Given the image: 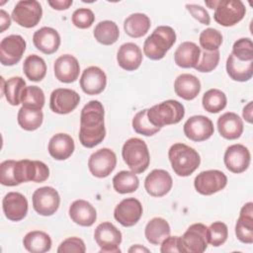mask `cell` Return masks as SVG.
<instances>
[{
  "instance_id": "obj_1",
  "label": "cell",
  "mask_w": 253,
  "mask_h": 253,
  "mask_svg": "<svg viewBox=\"0 0 253 253\" xmlns=\"http://www.w3.org/2000/svg\"><path fill=\"white\" fill-rule=\"evenodd\" d=\"M104 117V107L97 100L88 102L81 110L78 136L84 147H95L104 140L106 136Z\"/></svg>"
},
{
  "instance_id": "obj_2",
  "label": "cell",
  "mask_w": 253,
  "mask_h": 253,
  "mask_svg": "<svg viewBox=\"0 0 253 253\" xmlns=\"http://www.w3.org/2000/svg\"><path fill=\"white\" fill-rule=\"evenodd\" d=\"M168 158L172 169L180 177H187L194 173L201 163L197 150L181 142L174 143L168 151Z\"/></svg>"
},
{
  "instance_id": "obj_3",
  "label": "cell",
  "mask_w": 253,
  "mask_h": 253,
  "mask_svg": "<svg viewBox=\"0 0 253 253\" xmlns=\"http://www.w3.org/2000/svg\"><path fill=\"white\" fill-rule=\"evenodd\" d=\"M176 42V33L169 26H158L143 43L144 54L152 60L162 59Z\"/></svg>"
},
{
  "instance_id": "obj_4",
  "label": "cell",
  "mask_w": 253,
  "mask_h": 253,
  "mask_svg": "<svg viewBox=\"0 0 253 253\" xmlns=\"http://www.w3.org/2000/svg\"><path fill=\"white\" fill-rule=\"evenodd\" d=\"M122 156L126 166L135 174L143 173L150 163L147 144L138 137H131L124 143Z\"/></svg>"
},
{
  "instance_id": "obj_5",
  "label": "cell",
  "mask_w": 253,
  "mask_h": 253,
  "mask_svg": "<svg viewBox=\"0 0 253 253\" xmlns=\"http://www.w3.org/2000/svg\"><path fill=\"white\" fill-rule=\"evenodd\" d=\"M184 116L185 108L182 103L176 100L163 101L147 110L149 122L160 128L165 126L178 124Z\"/></svg>"
},
{
  "instance_id": "obj_6",
  "label": "cell",
  "mask_w": 253,
  "mask_h": 253,
  "mask_svg": "<svg viewBox=\"0 0 253 253\" xmlns=\"http://www.w3.org/2000/svg\"><path fill=\"white\" fill-rule=\"evenodd\" d=\"M49 177V168L42 161L22 159L16 161L14 178L18 185L26 182L42 183Z\"/></svg>"
},
{
  "instance_id": "obj_7",
  "label": "cell",
  "mask_w": 253,
  "mask_h": 253,
  "mask_svg": "<svg viewBox=\"0 0 253 253\" xmlns=\"http://www.w3.org/2000/svg\"><path fill=\"white\" fill-rule=\"evenodd\" d=\"M246 8L240 0H219L214 8L213 19L223 27H232L245 16Z\"/></svg>"
},
{
  "instance_id": "obj_8",
  "label": "cell",
  "mask_w": 253,
  "mask_h": 253,
  "mask_svg": "<svg viewBox=\"0 0 253 253\" xmlns=\"http://www.w3.org/2000/svg\"><path fill=\"white\" fill-rule=\"evenodd\" d=\"M208 244V227L200 222L191 224L180 236V248L184 253H203Z\"/></svg>"
},
{
  "instance_id": "obj_9",
  "label": "cell",
  "mask_w": 253,
  "mask_h": 253,
  "mask_svg": "<svg viewBox=\"0 0 253 253\" xmlns=\"http://www.w3.org/2000/svg\"><path fill=\"white\" fill-rule=\"evenodd\" d=\"M42 16V9L40 2L36 0H22L15 5L11 18L21 27H36Z\"/></svg>"
},
{
  "instance_id": "obj_10",
  "label": "cell",
  "mask_w": 253,
  "mask_h": 253,
  "mask_svg": "<svg viewBox=\"0 0 253 253\" xmlns=\"http://www.w3.org/2000/svg\"><path fill=\"white\" fill-rule=\"evenodd\" d=\"M94 239L100 247V253H119L122 232L111 222L100 223L94 231Z\"/></svg>"
},
{
  "instance_id": "obj_11",
  "label": "cell",
  "mask_w": 253,
  "mask_h": 253,
  "mask_svg": "<svg viewBox=\"0 0 253 253\" xmlns=\"http://www.w3.org/2000/svg\"><path fill=\"white\" fill-rule=\"evenodd\" d=\"M226 184V175L222 171L216 169L202 171L194 180L196 191L204 196H211L223 190Z\"/></svg>"
},
{
  "instance_id": "obj_12",
  "label": "cell",
  "mask_w": 253,
  "mask_h": 253,
  "mask_svg": "<svg viewBox=\"0 0 253 253\" xmlns=\"http://www.w3.org/2000/svg\"><path fill=\"white\" fill-rule=\"evenodd\" d=\"M33 208L41 215L50 216L59 208L60 197L58 192L49 186L37 189L32 197Z\"/></svg>"
},
{
  "instance_id": "obj_13",
  "label": "cell",
  "mask_w": 253,
  "mask_h": 253,
  "mask_svg": "<svg viewBox=\"0 0 253 253\" xmlns=\"http://www.w3.org/2000/svg\"><path fill=\"white\" fill-rule=\"evenodd\" d=\"M117 156L110 148H101L93 152L88 159V168L97 178L108 177L116 168Z\"/></svg>"
},
{
  "instance_id": "obj_14",
  "label": "cell",
  "mask_w": 253,
  "mask_h": 253,
  "mask_svg": "<svg viewBox=\"0 0 253 253\" xmlns=\"http://www.w3.org/2000/svg\"><path fill=\"white\" fill-rule=\"evenodd\" d=\"M26 41L20 35H10L4 38L0 42V62L5 66L17 64L25 50Z\"/></svg>"
},
{
  "instance_id": "obj_15",
  "label": "cell",
  "mask_w": 253,
  "mask_h": 253,
  "mask_svg": "<svg viewBox=\"0 0 253 253\" xmlns=\"http://www.w3.org/2000/svg\"><path fill=\"white\" fill-rule=\"evenodd\" d=\"M142 212V205L137 199L126 198L116 206L114 217L123 226L130 227L139 221Z\"/></svg>"
},
{
  "instance_id": "obj_16",
  "label": "cell",
  "mask_w": 253,
  "mask_h": 253,
  "mask_svg": "<svg viewBox=\"0 0 253 253\" xmlns=\"http://www.w3.org/2000/svg\"><path fill=\"white\" fill-rule=\"evenodd\" d=\"M187 138L193 141H204L209 139L214 132V127L211 120L203 115L190 117L183 127Z\"/></svg>"
},
{
  "instance_id": "obj_17",
  "label": "cell",
  "mask_w": 253,
  "mask_h": 253,
  "mask_svg": "<svg viewBox=\"0 0 253 253\" xmlns=\"http://www.w3.org/2000/svg\"><path fill=\"white\" fill-rule=\"evenodd\" d=\"M80 102L79 94L68 88H57L53 90L49 98V107L53 113L67 115L74 111Z\"/></svg>"
},
{
  "instance_id": "obj_18",
  "label": "cell",
  "mask_w": 253,
  "mask_h": 253,
  "mask_svg": "<svg viewBox=\"0 0 253 253\" xmlns=\"http://www.w3.org/2000/svg\"><path fill=\"white\" fill-rule=\"evenodd\" d=\"M223 161L228 171L235 174L242 173L246 171L250 165V151L243 144H232L226 148L223 156Z\"/></svg>"
},
{
  "instance_id": "obj_19",
  "label": "cell",
  "mask_w": 253,
  "mask_h": 253,
  "mask_svg": "<svg viewBox=\"0 0 253 253\" xmlns=\"http://www.w3.org/2000/svg\"><path fill=\"white\" fill-rule=\"evenodd\" d=\"M173 185L171 175L163 169L152 170L144 180V189L148 195L161 198L167 195Z\"/></svg>"
},
{
  "instance_id": "obj_20",
  "label": "cell",
  "mask_w": 253,
  "mask_h": 253,
  "mask_svg": "<svg viewBox=\"0 0 253 253\" xmlns=\"http://www.w3.org/2000/svg\"><path fill=\"white\" fill-rule=\"evenodd\" d=\"M79 83L82 91L87 95H98L106 88L107 76L100 67L89 66L82 72Z\"/></svg>"
},
{
  "instance_id": "obj_21",
  "label": "cell",
  "mask_w": 253,
  "mask_h": 253,
  "mask_svg": "<svg viewBox=\"0 0 253 253\" xmlns=\"http://www.w3.org/2000/svg\"><path fill=\"white\" fill-rule=\"evenodd\" d=\"M28 201L18 192H10L2 200V209L5 216L12 221L24 219L28 213Z\"/></svg>"
},
{
  "instance_id": "obj_22",
  "label": "cell",
  "mask_w": 253,
  "mask_h": 253,
  "mask_svg": "<svg viewBox=\"0 0 253 253\" xmlns=\"http://www.w3.org/2000/svg\"><path fill=\"white\" fill-rule=\"evenodd\" d=\"M55 78L62 83H72L78 79L80 65L77 58L71 54H62L53 64Z\"/></svg>"
},
{
  "instance_id": "obj_23",
  "label": "cell",
  "mask_w": 253,
  "mask_h": 253,
  "mask_svg": "<svg viewBox=\"0 0 253 253\" xmlns=\"http://www.w3.org/2000/svg\"><path fill=\"white\" fill-rule=\"evenodd\" d=\"M33 42L38 50L48 55L58 49L60 45V36L55 29L42 27L34 33Z\"/></svg>"
},
{
  "instance_id": "obj_24",
  "label": "cell",
  "mask_w": 253,
  "mask_h": 253,
  "mask_svg": "<svg viewBox=\"0 0 253 253\" xmlns=\"http://www.w3.org/2000/svg\"><path fill=\"white\" fill-rule=\"evenodd\" d=\"M237 239L245 244L253 243V203H246L240 210L239 217L235 224Z\"/></svg>"
},
{
  "instance_id": "obj_25",
  "label": "cell",
  "mask_w": 253,
  "mask_h": 253,
  "mask_svg": "<svg viewBox=\"0 0 253 253\" xmlns=\"http://www.w3.org/2000/svg\"><path fill=\"white\" fill-rule=\"evenodd\" d=\"M68 213L71 220L80 226H91L97 219L96 209L85 200L74 201L69 207Z\"/></svg>"
},
{
  "instance_id": "obj_26",
  "label": "cell",
  "mask_w": 253,
  "mask_h": 253,
  "mask_svg": "<svg viewBox=\"0 0 253 253\" xmlns=\"http://www.w3.org/2000/svg\"><path fill=\"white\" fill-rule=\"evenodd\" d=\"M117 61L123 69L134 71L142 62V51L134 42H126L122 44L118 50Z\"/></svg>"
},
{
  "instance_id": "obj_27",
  "label": "cell",
  "mask_w": 253,
  "mask_h": 253,
  "mask_svg": "<svg viewBox=\"0 0 253 253\" xmlns=\"http://www.w3.org/2000/svg\"><path fill=\"white\" fill-rule=\"evenodd\" d=\"M217 129L222 137L237 139L243 132L242 119L233 112H226L217 119Z\"/></svg>"
},
{
  "instance_id": "obj_28",
  "label": "cell",
  "mask_w": 253,
  "mask_h": 253,
  "mask_svg": "<svg viewBox=\"0 0 253 253\" xmlns=\"http://www.w3.org/2000/svg\"><path fill=\"white\" fill-rule=\"evenodd\" d=\"M75 148L74 139L67 133H56L48 141L47 150L49 155L55 160H65L69 158Z\"/></svg>"
},
{
  "instance_id": "obj_29",
  "label": "cell",
  "mask_w": 253,
  "mask_h": 253,
  "mask_svg": "<svg viewBox=\"0 0 253 253\" xmlns=\"http://www.w3.org/2000/svg\"><path fill=\"white\" fill-rule=\"evenodd\" d=\"M201 47L193 42H184L174 52L176 65L182 68H195L201 56Z\"/></svg>"
},
{
  "instance_id": "obj_30",
  "label": "cell",
  "mask_w": 253,
  "mask_h": 253,
  "mask_svg": "<svg viewBox=\"0 0 253 253\" xmlns=\"http://www.w3.org/2000/svg\"><path fill=\"white\" fill-rule=\"evenodd\" d=\"M174 91L180 98L191 101L194 100L201 91V82L193 74H180L174 81Z\"/></svg>"
},
{
  "instance_id": "obj_31",
  "label": "cell",
  "mask_w": 253,
  "mask_h": 253,
  "mask_svg": "<svg viewBox=\"0 0 253 253\" xmlns=\"http://www.w3.org/2000/svg\"><path fill=\"white\" fill-rule=\"evenodd\" d=\"M226 72L234 81H248L253 76V61L239 60L230 53L226 60Z\"/></svg>"
},
{
  "instance_id": "obj_32",
  "label": "cell",
  "mask_w": 253,
  "mask_h": 253,
  "mask_svg": "<svg viewBox=\"0 0 253 253\" xmlns=\"http://www.w3.org/2000/svg\"><path fill=\"white\" fill-rule=\"evenodd\" d=\"M171 228L168 221L162 217L150 219L144 229L146 240L152 245H160L161 242L170 235Z\"/></svg>"
},
{
  "instance_id": "obj_33",
  "label": "cell",
  "mask_w": 253,
  "mask_h": 253,
  "mask_svg": "<svg viewBox=\"0 0 253 253\" xmlns=\"http://www.w3.org/2000/svg\"><path fill=\"white\" fill-rule=\"evenodd\" d=\"M151 22L147 15L142 13H134L126 18L124 29L127 36L131 38H141L147 34L150 29Z\"/></svg>"
},
{
  "instance_id": "obj_34",
  "label": "cell",
  "mask_w": 253,
  "mask_h": 253,
  "mask_svg": "<svg viewBox=\"0 0 253 253\" xmlns=\"http://www.w3.org/2000/svg\"><path fill=\"white\" fill-rule=\"evenodd\" d=\"M23 245L29 252L44 253L51 248V238L44 231L33 230L25 235Z\"/></svg>"
},
{
  "instance_id": "obj_35",
  "label": "cell",
  "mask_w": 253,
  "mask_h": 253,
  "mask_svg": "<svg viewBox=\"0 0 253 253\" xmlns=\"http://www.w3.org/2000/svg\"><path fill=\"white\" fill-rule=\"evenodd\" d=\"M95 40L104 45L114 44L120 37V30L118 25L110 20L98 23L93 31Z\"/></svg>"
},
{
  "instance_id": "obj_36",
  "label": "cell",
  "mask_w": 253,
  "mask_h": 253,
  "mask_svg": "<svg viewBox=\"0 0 253 253\" xmlns=\"http://www.w3.org/2000/svg\"><path fill=\"white\" fill-rule=\"evenodd\" d=\"M23 71L30 81L39 82L46 74V64L42 57L37 54H30L24 60Z\"/></svg>"
},
{
  "instance_id": "obj_37",
  "label": "cell",
  "mask_w": 253,
  "mask_h": 253,
  "mask_svg": "<svg viewBox=\"0 0 253 253\" xmlns=\"http://www.w3.org/2000/svg\"><path fill=\"white\" fill-rule=\"evenodd\" d=\"M2 82V96L5 95L7 102L12 106H18L21 101V95L26 87V81L20 77L15 76L9 78L7 81L4 80L3 77H1Z\"/></svg>"
},
{
  "instance_id": "obj_38",
  "label": "cell",
  "mask_w": 253,
  "mask_h": 253,
  "mask_svg": "<svg viewBox=\"0 0 253 253\" xmlns=\"http://www.w3.org/2000/svg\"><path fill=\"white\" fill-rule=\"evenodd\" d=\"M113 187L119 194L133 193L139 187V180L132 171L123 170L114 176Z\"/></svg>"
},
{
  "instance_id": "obj_39",
  "label": "cell",
  "mask_w": 253,
  "mask_h": 253,
  "mask_svg": "<svg viewBox=\"0 0 253 253\" xmlns=\"http://www.w3.org/2000/svg\"><path fill=\"white\" fill-rule=\"evenodd\" d=\"M18 124L19 126L28 131L38 129L43 121V114L42 110H33L25 107H21L18 112Z\"/></svg>"
},
{
  "instance_id": "obj_40",
  "label": "cell",
  "mask_w": 253,
  "mask_h": 253,
  "mask_svg": "<svg viewBox=\"0 0 253 253\" xmlns=\"http://www.w3.org/2000/svg\"><path fill=\"white\" fill-rule=\"evenodd\" d=\"M227 99L224 92L219 89H210L204 95L202 104L204 109L211 114H216L226 107Z\"/></svg>"
},
{
  "instance_id": "obj_41",
  "label": "cell",
  "mask_w": 253,
  "mask_h": 253,
  "mask_svg": "<svg viewBox=\"0 0 253 253\" xmlns=\"http://www.w3.org/2000/svg\"><path fill=\"white\" fill-rule=\"evenodd\" d=\"M21 104L22 107L33 109V110H42L44 106V93L38 86H26L21 95Z\"/></svg>"
},
{
  "instance_id": "obj_42",
  "label": "cell",
  "mask_w": 253,
  "mask_h": 253,
  "mask_svg": "<svg viewBox=\"0 0 253 253\" xmlns=\"http://www.w3.org/2000/svg\"><path fill=\"white\" fill-rule=\"evenodd\" d=\"M147 110L143 109L136 113L132 119V128L135 132L145 135V136H151L157 133L160 130V127H157L153 126L148 118H147Z\"/></svg>"
},
{
  "instance_id": "obj_43",
  "label": "cell",
  "mask_w": 253,
  "mask_h": 253,
  "mask_svg": "<svg viewBox=\"0 0 253 253\" xmlns=\"http://www.w3.org/2000/svg\"><path fill=\"white\" fill-rule=\"evenodd\" d=\"M222 35L221 33L213 28H208L204 30L200 34L199 42L201 47L204 48V50H218L219 46L222 43Z\"/></svg>"
},
{
  "instance_id": "obj_44",
  "label": "cell",
  "mask_w": 253,
  "mask_h": 253,
  "mask_svg": "<svg viewBox=\"0 0 253 253\" xmlns=\"http://www.w3.org/2000/svg\"><path fill=\"white\" fill-rule=\"evenodd\" d=\"M228 236L227 225L221 221H214L208 227V242L209 244L218 247L222 245Z\"/></svg>"
},
{
  "instance_id": "obj_45",
  "label": "cell",
  "mask_w": 253,
  "mask_h": 253,
  "mask_svg": "<svg viewBox=\"0 0 253 253\" xmlns=\"http://www.w3.org/2000/svg\"><path fill=\"white\" fill-rule=\"evenodd\" d=\"M237 59L242 61H253V42L249 38L237 40L232 46L231 52Z\"/></svg>"
},
{
  "instance_id": "obj_46",
  "label": "cell",
  "mask_w": 253,
  "mask_h": 253,
  "mask_svg": "<svg viewBox=\"0 0 253 253\" xmlns=\"http://www.w3.org/2000/svg\"><path fill=\"white\" fill-rule=\"evenodd\" d=\"M219 50H203L195 69L199 72H211L216 68L219 62Z\"/></svg>"
},
{
  "instance_id": "obj_47",
  "label": "cell",
  "mask_w": 253,
  "mask_h": 253,
  "mask_svg": "<svg viewBox=\"0 0 253 253\" xmlns=\"http://www.w3.org/2000/svg\"><path fill=\"white\" fill-rule=\"evenodd\" d=\"M72 24L79 29H88L95 21V15L89 8H79L71 16Z\"/></svg>"
},
{
  "instance_id": "obj_48",
  "label": "cell",
  "mask_w": 253,
  "mask_h": 253,
  "mask_svg": "<svg viewBox=\"0 0 253 253\" xmlns=\"http://www.w3.org/2000/svg\"><path fill=\"white\" fill-rule=\"evenodd\" d=\"M16 160H5L0 164V183L4 186L14 187L18 186L14 178V166Z\"/></svg>"
},
{
  "instance_id": "obj_49",
  "label": "cell",
  "mask_w": 253,
  "mask_h": 253,
  "mask_svg": "<svg viewBox=\"0 0 253 253\" xmlns=\"http://www.w3.org/2000/svg\"><path fill=\"white\" fill-rule=\"evenodd\" d=\"M86 251V246L84 241L79 237H68L64 239L57 248V253H84Z\"/></svg>"
},
{
  "instance_id": "obj_50",
  "label": "cell",
  "mask_w": 253,
  "mask_h": 253,
  "mask_svg": "<svg viewBox=\"0 0 253 253\" xmlns=\"http://www.w3.org/2000/svg\"><path fill=\"white\" fill-rule=\"evenodd\" d=\"M186 9L200 23L203 25H210L211 17L204 7L197 4H186Z\"/></svg>"
},
{
  "instance_id": "obj_51",
  "label": "cell",
  "mask_w": 253,
  "mask_h": 253,
  "mask_svg": "<svg viewBox=\"0 0 253 253\" xmlns=\"http://www.w3.org/2000/svg\"><path fill=\"white\" fill-rule=\"evenodd\" d=\"M161 253L169 252H181L180 248V236H168L161 242Z\"/></svg>"
},
{
  "instance_id": "obj_52",
  "label": "cell",
  "mask_w": 253,
  "mask_h": 253,
  "mask_svg": "<svg viewBox=\"0 0 253 253\" xmlns=\"http://www.w3.org/2000/svg\"><path fill=\"white\" fill-rule=\"evenodd\" d=\"M47 3L52 9L62 11V10L68 9L72 5L73 1L72 0H53V1H48Z\"/></svg>"
},
{
  "instance_id": "obj_53",
  "label": "cell",
  "mask_w": 253,
  "mask_h": 253,
  "mask_svg": "<svg viewBox=\"0 0 253 253\" xmlns=\"http://www.w3.org/2000/svg\"><path fill=\"white\" fill-rule=\"evenodd\" d=\"M0 25H1V29H0L1 33H3L11 25V18L9 14L3 9L0 10Z\"/></svg>"
},
{
  "instance_id": "obj_54",
  "label": "cell",
  "mask_w": 253,
  "mask_h": 253,
  "mask_svg": "<svg viewBox=\"0 0 253 253\" xmlns=\"http://www.w3.org/2000/svg\"><path fill=\"white\" fill-rule=\"evenodd\" d=\"M252 106H253V102L250 101L244 108H243V111H242V116H243V119L249 123V124H252L253 122V109H252Z\"/></svg>"
},
{
  "instance_id": "obj_55",
  "label": "cell",
  "mask_w": 253,
  "mask_h": 253,
  "mask_svg": "<svg viewBox=\"0 0 253 253\" xmlns=\"http://www.w3.org/2000/svg\"><path fill=\"white\" fill-rule=\"evenodd\" d=\"M128 252L129 253H132V252H149V249H147L146 247H143L139 244H135V245H132L128 249Z\"/></svg>"
}]
</instances>
